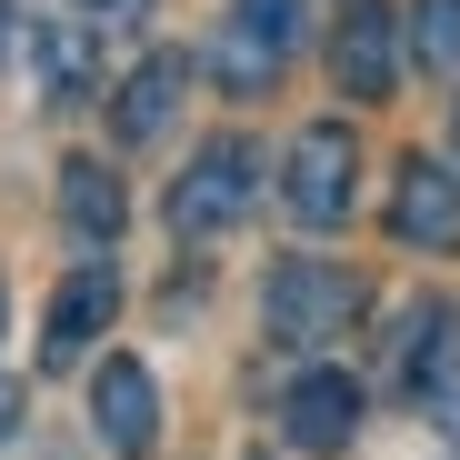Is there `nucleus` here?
<instances>
[{
	"mask_svg": "<svg viewBox=\"0 0 460 460\" xmlns=\"http://www.w3.org/2000/svg\"><path fill=\"white\" fill-rule=\"evenodd\" d=\"M60 220H70V241L81 251H111L120 241V220H130V190H120V171L111 161H60Z\"/></svg>",
	"mask_w": 460,
	"mask_h": 460,
	"instance_id": "10",
	"label": "nucleus"
},
{
	"mask_svg": "<svg viewBox=\"0 0 460 460\" xmlns=\"http://www.w3.org/2000/svg\"><path fill=\"white\" fill-rule=\"evenodd\" d=\"M31 60H40V101H50V111L91 101V31H81V21H40V31H31Z\"/></svg>",
	"mask_w": 460,
	"mask_h": 460,
	"instance_id": "11",
	"label": "nucleus"
},
{
	"mask_svg": "<svg viewBox=\"0 0 460 460\" xmlns=\"http://www.w3.org/2000/svg\"><path fill=\"white\" fill-rule=\"evenodd\" d=\"M210 81H220L230 101H261V91L280 81V50H261L241 21H220V40H210Z\"/></svg>",
	"mask_w": 460,
	"mask_h": 460,
	"instance_id": "12",
	"label": "nucleus"
},
{
	"mask_svg": "<svg viewBox=\"0 0 460 460\" xmlns=\"http://www.w3.org/2000/svg\"><path fill=\"white\" fill-rule=\"evenodd\" d=\"M11 411H21V401H11V391H0V440H11Z\"/></svg>",
	"mask_w": 460,
	"mask_h": 460,
	"instance_id": "15",
	"label": "nucleus"
},
{
	"mask_svg": "<svg viewBox=\"0 0 460 460\" xmlns=\"http://www.w3.org/2000/svg\"><path fill=\"white\" fill-rule=\"evenodd\" d=\"M261 321H270V341H341L350 321H360V280L350 270H331V261H280L270 270V290H261Z\"/></svg>",
	"mask_w": 460,
	"mask_h": 460,
	"instance_id": "1",
	"label": "nucleus"
},
{
	"mask_svg": "<svg viewBox=\"0 0 460 460\" xmlns=\"http://www.w3.org/2000/svg\"><path fill=\"white\" fill-rule=\"evenodd\" d=\"M411 60L430 70V81H450V70H460V0H411Z\"/></svg>",
	"mask_w": 460,
	"mask_h": 460,
	"instance_id": "13",
	"label": "nucleus"
},
{
	"mask_svg": "<svg viewBox=\"0 0 460 460\" xmlns=\"http://www.w3.org/2000/svg\"><path fill=\"white\" fill-rule=\"evenodd\" d=\"M111 311H120V270L111 261H81L60 290H50V321H40V360L50 370H70L101 331H111Z\"/></svg>",
	"mask_w": 460,
	"mask_h": 460,
	"instance_id": "6",
	"label": "nucleus"
},
{
	"mask_svg": "<svg viewBox=\"0 0 460 460\" xmlns=\"http://www.w3.org/2000/svg\"><path fill=\"white\" fill-rule=\"evenodd\" d=\"M181 91H190V60H181V50H150L130 81H120V101H111V140H130V150L161 140L171 111H181Z\"/></svg>",
	"mask_w": 460,
	"mask_h": 460,
	"instance_id": "9",
	"label": "nucleus"
},
{
	"mask_svg": "<svg viewBox=\"0 0 460 460\" xmlns=\"http://www.w3.org/2000/svg\"><path fill=\"white\" fill-rule=\"evenodd\" d=\"M350 181H360V140L341 120H311L290 140V161H280V200H290V220H311V230L350 220Z\"/></svg>",
	"mask_w": 460,
	"mask_h": 460,
	"instance_id": "2",
	"label": "nucleus"
},
{
	"mask_svg": "<svg viewBox=\"0 0 460 460\" xmlns=\"http://www.w3.org/2000/svg\"><path fill=\"white\" fill-rule=\"evenodd\" d=\"M0 311H11V300H0Z\"/></svg>",
	"mask_w": 460,
	"mask_h": 460,
	"instance_id": "16",
	"label": "nucleus"
},
{
	"mask_svg": "<svg viewBox=\"0 0 460 460\" xmlns=\"http://www.w3.org/2000/svg\"><path fill=\"white\" fill-rule=\"evenodd\" d=\"M331 81H341L350 101H391V81H401V11L350 0L341 31H331Z\"/></svg>",
	"mask_w": 460,
	"mask_h": 460,
	"instance_id": "4",
	"label": "nucleus"
},
{
	"mask_svg": "<svg viewBox=\"0 0 460 460\" xmlns=\"http://www.w3.org/2000/svg\"><path fill=\"white\" fill-rule=\"evenodd\" d=\"M91 430H101L120 460H150V450H161V380H150L130 350L101 360V380H91Z\"/></svg>",
	"mask_w": 460,
	"mask_h": 460,
	"instance_id": "5",
	"label": "nucleus"
},
{
	"mask_svg": "<svg viewBox=\"0 0 460 460\" xmlns=\"http://www.w3.org/2000/svg\"><path fill=\"white\" fill-rule=\"evenodd\" d=\"M280 430H290L300 450H350V430H360V380H350V370H300L290 401H280Z\"/></svg>",
	"mask_w": 460,
	"mask_h": 460,
	"instance_id": "8",
	"label": "nucleus"
},
{
	"mask_svg": "<svg viewBox=\"0 0 460 460\" xmlns=\"http://www.w3.org/2000/svg\"><path fill=\"white\" fill-rule=\"evenodd\" d=\"M391 230H401V251H460V171L450 161H401Z\"/></svg>",
	"mask_w": 460,
	"mask_h": 460,
	"instance_id": "7",
	"label": "nucleus"
},
{
	"mask_svg": "<svg viewBox=\"0 0 460 460\" xmlns=\"http://www.w3.org/2000/svg\"><path fill=\"white\" fill-rule=\"evenodd\" d=\"M251 190H261V150L251 140H210L200 161L171 181V230L181 241H210V230H230L251 210Z\"/></svg>",
	"mask_w": 460,
	"mask_h": 460,
	"instance_id": "3",
	"label": "nucleus"
},
{
	"mask_svg": "<svg viewBox=\"0 0 460 460\" xmlns=\"http://www.w3.org/2000/svg\"><path fill=\"white\" fill-rule=\"evenodd\" d=\"M300 11H311V0H230V21H241L261 50H280V60L300 50Z\"/></svg>",
	"mask_w": 460,
	"mask_h": 460,
	"instance_id": "14",
	"label": "nucleus"
}]
</instances>
